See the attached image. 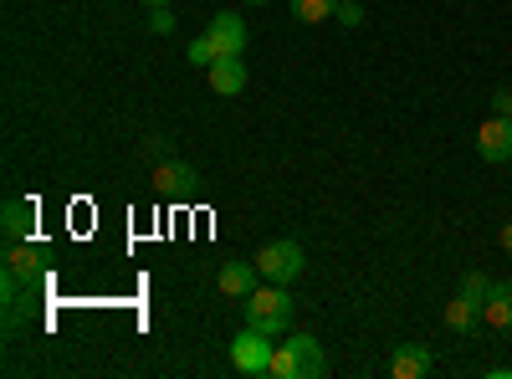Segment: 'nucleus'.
Returning a JSON list of instances; mask_svg holds the SVG:
<instances>
[{"instance_id": "1", "label": "nucleus", "mask_w": 512, "mask_h": 379, "mask_svg": "<svg viewBox=\"0 0 512 379\" xmlns=\"http://www.w3.org/2000/svg\"><path fill=\"white\" fill-rule=\"evenodd\" d=\"M328 369V354L313 333H292L287 344L272 349V379H318Z\"/></svg>"}, {"instance_id": "2", "label": "nucleus", "mask_w": 512, "mask_h": 379, "mask_svg": "<svg viewBox=\"0 0 512 379\" xmlns=\"http://www.w3.org/2000/svg\"><path fill=\"white\" fill-rule=\"evenodd\" d=\"M292 318H297V303H292V292L282 282H267V287H256L251 298H246V323L272 333V339L292 328Z\"/></svg>"}, {"instance_id": "3", "label": "nucleus", "mask_w": 512, "mask_h": 379, "mask_svg": "<svg viewBox=\"0 0 512 379\" xmlns=\"http://www.w3.org/2000/svg\"><path fill=\"white\" fill-rule=\"evenodd\" d=\"M251 262H256V272H262V282H282V287H287L292 277H303V267H308V262H303V246L287 241V236H282V241H267Z\"/></svg>"}, {"instance_id": "4", "label": "nucleus", "mask_w": 512, "mask_h": 379, "mask_svg": "<svg viewBox=\"0 0 512 379\" xmlns=\"http://www.w3.org/2000/svg\"><path fill=\"white\" fill-rule=\"evenodd\" d=\"M272 333H262V328H241L236 333V344H231V364L241 369V374H272Z\"/></svg>"}, {"instance_id": "5", "label": "nucleus", "mask_w": 512, "mask_h": 379, "mask_svg": "<svg viewBox=\"0 0 512 379\" xmlns=\"http://www.w3.org/2000/svg\"><path fill=\"white\" fill-rule=\"evenodd\" d=\"M41 272H47V251L31 246V241H11V251H6V282L31 292L41 282Z\"/></svg>"}, {"instance_id": "6", "label": "nucleus", "mask_w": 512, "mask_h": 379, "mask_svg": "<svg viewBox=\"0 0 512 379\" xmlns=\"http://www.w3.org/2000/svg\"><path fill=\"white\" fill-rule=\"evenodd\" d=\"M477 154L487 159V164H507L512 159V118H502V113H492L482 129H477Z\"/></svg>"}, {"instance_id": "7", "label": "nucleus", "mask_w": 512, "mask_h": 379, "mask_svg": "<svg viewBox=\"0 0 512 379\" xmlns=\"http://www.w3.org/2000/svg\"><path fill=\"white\" fill-rule=\"evenodd\" d=\"M205 36L216 41V52H221V57H241V52H246V21H241L236 11H221V16H210Z\"/></svg>"}, {"instance_id": "8", "label": "nucleus", "mask_w": 512, "mask_h": 379, "mask_svg": "<svg viewBox=\"0 0 512 379\" xmlns=\"http://www.w3.org/2000/svg\"><path fill=\"white\" fill-rule=\"evenodd\" d=\"M256 282H262L256 262H226V267L216 272V287L226 292V298H236V303H246V298H251V292H256Z\"/></svg>"}, {"instance_id": "9", "label": "nucleus", "mask_w": 512, "mask_h": 379, "mask_svg": "<svg viewBox=\"0 0 512 379\" xmlns=\"http://www.w3.org/2000/svg\"><path fill=\"white\" fill-rule=\"evenodd\" d=\"M195 180H200L195 164H185V159H175V154L154 164V190H159V195H185Z\"/></svg>"}, {"instance_id": "10", "label": "nucleus", "mask_w": 512, "mask_h": 379, "mask_svg": "<svg viewBox=\"0 0 512 379\" xmlns=\"http://www.w3.org/2000/svg\"><path fill=\"white\" fill-rule=\"evenodd\" d=\"M210 93L216 98H241L246 93V62L241 57H221L210 67Z\"/></svg>"}, {"instance_id": "11", "label": "nucleus", "mask_w": 512, "mask_h": 379, "mask_svg": "<svg viewBox=\"0 0 512 379\" xmlns=\"http://www.w3.org/2000/svg\"><path fill=\"white\" fill-rule=\"evenodd\" d=\"M441 323H446L451 333H477V328H482V303L466 298V292H456V298L441 308Z\"/></svg>"}, {"instance_id": "12", "label": "nucleus", "mask_w": 512, "mask_h": 379, "mask_svg": "<svg viewBox=\"0 0 512 379\" xmlns=\"http://www.w3.org/2000/svg\"><path fill=\"white\" fill-rule=\"evenodd\" d=\"M390 374L395 379H425L431 374V349L425 344H400L395 359H390Z\"/></svg>"}, {"instance_id": "13", "label": "nucleus", "mask_w": 512, "mask_h": 379, "mask_svg": "<svg viewBox=\"0 0 512 379\" xmlns=\"http://www.w3.org/2000/svg\"><path fill=\"white\" fill-rule=\"evenodd\" d=\"M482 323H487V328H497V333H507V328H512V282H492L487 303H482Z\"/></svg>"}, {"instance_id": "14", "label": "nucleus", "mask_w": 512, "mask_h": 379, "mask_svg": "<svg viewBox=\"0 0 512 379\" xmlns=\"http://www.w3.org/2000/svg\"><path fill=\"white\" fill-rule=\"evenodd\" d=\"M0 226H6V241H31L36 205H31V200H6V210H0Z\"/></svg>"}, {"instance_id": "15", "label": "nucleus", "mask_w": 512, "mask_h": 379, "mask_svg": "<svg viewBox=\"0 0 512 379\" xmlns=\"http://www.w3.org/2000/svg\"><path fill=\"white\" fill-rule=\"evenodd\" d=\"M287 6H292V16L303 21V26H318V21H333L338 0H287Z\"/></svg>"}, {"instance_id": "16", "label": "nucleus", "mask_w": 512, "mask_h": 379, "mask_svg": "<svg viewBox=\"0 0 512 379\" xmlns=\"http://www.w3.org/2000/svg\"><path fill=\"white\" fill-rule=\"evenodd\" d=\"M185 57H190V67H205V72H210V67L221 62V52H216V41H210L205 31H200V36L190 41V47H185Z\"/></svg>"}, {"instance_id": "17", "label": "nucleus", "mask_w": 512, "mask_h": 379, "mask_svg": "<svg viewBox=\"0 0 512 379\" xmlns=\"http://www.w3.org/2000/svg\"><path fill=\"white\" fill-rule=\"evenodd\" d=\"M461 292H466V298H477V303H487L492 277H482V272H466V277H461Z\"/></svg>"}, {"instance_id": "18", "label": "nucleus", "mask_w": 512, "mask_h": 379, "mask_svg": "<svg viewBox=\"0 0 512 379\" xmlns=\"http://www.w3.org/2000/svg\"><path fill=\"white\" fill-rule=\"evenodd\" d=\"M333 21H338V26H364V6H359V0H338Z\"/></svg>"}, {"instance_id": "19", "label": "nucleus", "mask_w": 512, "mask_h": 379, "mask_svg": "<svg viewBox=\"0 0 512 379\" xmlns=\"http://www.w3.org/2000/svg\"><path fill=\"white\" fill-rule=\"evenodd\" d=\"M149 31L169 36V31H175V11H169V6H149Z\"/></svg>"}, {"instance_id": "20", "label": "nucleus", "mask_w": 512, "mask_h": 379, "mask_svg": "<svg viewBox=\"0 0 512 379\" xmlns=\"http://www.w3.org/2000/svg\"><path fill=\"white\" fill-rule=\"evenodd\" d=\"M139 154H144L149 164H159V159H169V139H164V134H149V139L139 144Z\"/></svg>"}, {"instance_id": "21", "label": "nucleus", "mask_w": 512, "mask_h": 379, "mask_svg": "<svg viewBox=\"0 0 512 379\" xmlns=\"http://www.w3.org/2000/svg\"><path fill=\"white\" fill-rule=\"evenodd\" d=\"M492 113L512 118V88H497V93H492Z\"/></svg>"}, {"instance_id": "22", "label": "nucleus", "mask_w": 512, "mask_h": 379, "mask_svg": "<svg viewBox=\"0 0 512 379\" xmlns=\"http://www.w3.org/2000/svg\"><path fill=\"white\" fill-rule=\"evenodd\" d=\"M487 379H512V364H497V369H487Z\"/></svg>"}, {"instance_id": "23", "label": "nucleus", "mask_w": 512, "mask_h": 379, "mask_svg": "<svg viewBox=\"0 0 512 379\" xmlns=\"http://www.w3.org/2000/svg\"><path fill=\"white\" fill-rule=\"evenodd\" d=\"M497 241H502V251H512V221H507V226L497 231Z\"/></svg>"}, {"instance_id": "24", "label": "nucleus", "mask_w": 512, "mask_h": 379, "mask_svg": "<svg viewBox=\"0 0 512 379\" xmlns=\"http://www.w3.org/2000/svg\"><path fill=\"white\" fill-rule=\"evenodd\" d=\"M144 6H169V0H144Z\"/></svg>"}, {"instance_id": "25", "label": "nucleus", "mask_w": 512, "mask_h": 379, "mask_svg": "<svg viewBox=\"0 0 512 379\" xmlns=\"http://www.w3.org/2000/svg\"><path fill=\"white\" fill-rule=\"evenodd\" d=\"M246 6H267V0H246Z\"/></svg>"}]
</instances>
